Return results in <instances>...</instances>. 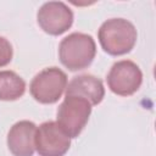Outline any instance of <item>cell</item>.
I'll return each mask as SVG.
<instances>
[{
    "mask_svg": "<svg viewBox=\"0 0 156 156\" xmlns=\"http://www.w3.org/2000/svg\"><path fill=\"white\" fill-rule=\"evenodd\" d=\"M71 146V138L54 121L41 123L35 133V150L39 156H63Z\"/></svg>",
    "mask_w": 156,
    "mask_h": 156,
    "instance_id": "8992f818",
    "label": "cell"
},
{
    "mask_svg": "<svg viewBox=\"0 0 156 156\" xmlns=\"http://www.w3.org/2000/svg\"><path fill=\"white\" fill-rule=\"evenodd\" d=\"M37 126L30 121L16 122L7 133V147L13 156H33Z\"/></svg>",
    "mask_w": 156,
    "mask_h": 156,
    "instance_id": "ba28073f",
    "label": "cell"
},
{
    "mask_svg": "<svg viewBox=\"0 0 156 156\" xmlns=\"http://www.w3.org/2000/svg\"><path fill=\"white\" fill-rule=\"evenodd\" d=\"M26 91V82L13 71H0V100L15 101Z\"/></svg>",
    "mask_w": 156,
    "mask_h": 156,
    "instance_id": "30bf717a",
    "label": "cell"
},
{
    "mask_svg": "<svg viewBox=\"0 0 156 156\" xmlns=\"http://www.w3.org/2000/svg\"><path fill=\"white\" fill-rule=\"evenodd\" d=\"M80 96L87 99L91 106L99 105L105 96L102 80L93 74H80L72 78L66 87V96Z\"/></svg>",
    "mask_w": 156,
    "mask_h": 156,
    "instance_id": "9c48e42d",
    "label": "cell"
},
{
    "mask_svg": "<svg viewBox=\"0 0 156 156\" xmlns=\"http://www.w3.org/2000/svg\"><path fill=\"white\" fill-rule=\"evenodd\" d=\"M13 56V49L11 43L4 38L0 37V67H4L9 65Z\"/></svg>",
    "mask_w": 156,
    "mask_h": 156,
    "instance_id": "8fae6325",
    "label": "cell"
},
{
    "mask_svg": "<svg viewBox=\"0 0 156 156\" xmlns=\"http://www.w3.org/2000/svg\"><path fill=\"white\" fill-rule=\"evenodd\" d=\"M110 90L119 96H130L143 83V72L130 60H121L112 65L106 77Z\"/></svg>",
    "mask_w": 156,
    "mask_h": 156,
    "instance_id": "5b68a950",
    "label": "cell"
},
{
    "mask_svg": "<svg viewBox=\"0 0 156 156\" xmlns=\"http://www.w3.org/2000/svg\"><path fill=\"white\" fill-rule=\"evenodd\" d=\"M138 33L132 22L124 18H110L105 21L98 32V39L105 52L121 56L132 51L136 43Z\"/></svg>",
    "mask_w": 156,
    "mask_h": 156,
    "instance_id": "6da1fadb",
    "label": "cell"
},
{
    "mask_svg": "<svg viewBox=\"0 0 156 156\" xmlns=\"http://www.w3.org/2000/svg\"><path fill=\"white\" fill-rule=\"evenodd\" d=\"M37 21L45 33L60 35L71 28L73 23V12L62 1H48L38 10Z\"/></svg>",
    "mask_w": 156,
    "mask_h": 156,
    "instance_id": "52a82bcc",
    "label": "cell"
},
{
    "mask_svg": "<svg viewBox=\"0 0 156 156\" xmlns=\"http://www.w3.org/2000/svg\"><path fill=\"white\" fill-rule=\"evenodd\" d=\"M96 55V44L91 35L74 32L65 37L58 45V58L69 71H80L91 65Z\"/></svg>",
    "mask_w": 156,
    "mask_h": 156,
    "instance_id": "7a4b0ae2",
    "label": "cell"
},
{
    "mask_svg": "<svg viewBox=\"0 0 156 156\" xmlns=\"http://www.w3.org/2000/svg\"><path fill=\"white\" fill-rule=\"evenodd\" d=\"M91 113L90 102L80 96H66L57 108L56 123L69 138H77L87 126Z\"/></svg>",
    "mask_w": 156,
    "mask_h": 156,
    "instance_id": "3957f363",
    "label": "cell"
},
{
    "mask_svg": "<svg viewBox=\"0 0 156 156\" xmlns=\"http://www.w3.org/2000/svg\"><path fill=\"white\" fill-rule=\"evenodd\" d=\"M67 87V74L58 67H48L34 76L29 84L30 95L40 104H55Z\"/></svg>",
    "mask_w": 156,
    "mask_h": 156,
    "instance_id": "277c9868",
    "label": "cell"
}]
</instances>
